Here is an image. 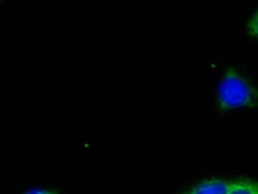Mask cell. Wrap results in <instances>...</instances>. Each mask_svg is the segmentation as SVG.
Here are the masks:
<instances>
[{"mask_svg": "<svg viewBox=\"0 0 258 194\" xmlns=\"http://www.w3.org/2000/svg\"><path fill=\"white\" fill-rule=\"evenodd\" d=\"M216 97L221 110H240L254 106L257 103L258 92L243 75L228 70L217 85Z\"/></svg>", "mask_w": 258, "mask_h": 194, "instance_id": "6da1fadb", "label": "cell"}, {"mask_svg": "<svg viewBox=\"0 0 258 194\" xmlns=\"http://www.w3.org/2000/svg\"><path fill=\"white\" fill-rule=\"evenodd\" d=\"M227 194H258V182L251 179L234 180Z\"/></svg>", "mask_w": 258, "mask_h": 194, "instance_id": "3957f363", "label": "cell"}, {"mask_svg": "<svg viewBox=\"0 0 258 194\" xmlns=\"http://www.w3.org/2000/svg\"><path fill=\"white\" fill-rule=\"evenodd\" d=\"M247 34L253 38L258 39V8L254 11L246 25Z\"/></svg>", "mask_w": 258, "mask_h": 194, "instance_id": "277c9868", "label": "cell"}, {"mask_svg": "<svg viewBox=\"0 0 258 194\" xmlns=\"http://www.w3.org/2000/svg\"><path fill=\"white\" fill-rule=\"evenodd\" d=\"M229 180L221 178H211L200 182L193 187L190 194H227L231 186Z\"/></svg>", "mask_w": 258, "mask_h": 194, "instance_id": "7a4b0ae2", "label": "cell"}, {"mask_svg": "<svg viewBox=\"0 0 258 194\" xmlns=\"http://www.w3.org/2000/svg\"><path fill=\"white\" fill-rule=\"evenodd\" d=\"M187 194H190V193H189V192H188V193H187Z\"/></svg>", "mask_w": 258, "mask_h": 194, "instance_id": "8992f818", "label": "cell"}, {"mask_svg": "<svg viewBox=\"0 0 258 194\" xmlns=\"http://www.w3.org/2000/svg\"><path fill=\"white\" fill-rule=\"evenodd\" d=\"M24 194H56V193L45 188H33L26 191Z\"/></svg>", "mask_w": 258, "mask_h": 194, "instance_id": "5b68a950", "label": "cell"}]
</instances>
